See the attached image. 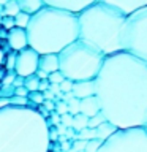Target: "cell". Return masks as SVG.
I'll return each mask as SVG.
<instances>
[{"instance_id":"52","label":"cell","mask_w":147,"mask_h":152,"mask_svg":"<svg viewBox=\"0 0 147 152\" xmlns=\"http://www.w3.org/2000/svg\"><path fill=\"white\" fill-rule=\"evenodd\" d=\"M7 2H8V0H7Z\"/></svg>"},{"instance_id":"41","label":"cell","mask_w":147,"mask_h":152,"mask_svg":"<svg viewBox=\"0 0 147 152\" xmlns=\"http://www.w3.org/2000/svg\"><path fill=\"white\" fill-rule=\"evenodd\" d=\"M65 136H66V140H70V138H71V140H76V133H74V130H73V128H71V127H68V128H66V133H65Z\"/></svg>"},{"instance_id":"12","label":"cell","mask_w":147,"mask_h":152,"mask_svg":"<svg viewBox=\"0 0 147 152\" xmlns=\"http://www.w3.org/2000/svg\"><path fill=\"white\" fill-rule=\"evenodd\" d=\"M71 92L76 98L82 100L87 97H93L95 92H97V87H95V79L92 81H78V83H73V89Z\"/></svg>"},{"instance_id":"26","label":"cell","mask_w":147,"mask_h":152,"mask_svg":"<svg viewBox=\"0 0 147 152\" xmlns=\"http://www.w3.org/2000/svg\"><path fill=\"white\" fill-rule=\"evenodd\" d=\"M101 144H103L101 140H90V141H87V144H85L84 152H98Z\"/></svg>"},{"instance_id":"36","label":"cell","mask_w":147,"mask_h":152,"mask_svg":"<svg viewBox=\"0 0 147 152\" xmlns=\"http://www.w3.org/2000/svg\"><path fill=\"white\" fill-rule=\"evenodd\" d=\"M14 95H17V97H27V95H28V90L24 87V86H21V87H16V89H14Z\"/></svg>"},{"instance_id":"25","label":"cell","mask_w":147,"mask_h":152,"mask_svg":"<svg viewBox=\"0 0 147 152\" xmlns=\"http://www.w3.org/2000/svg\"><path fill=\"white\" fill-rule=\"evenodd\" d=\"M103 122H106V117L103 116V113H98V114H95L93 117H90L89 119V128H97V127H100Z\"/></svg>"},{"instance_id":"19","label":"cell","mask_w":147,"mask_h":152,"mask_svg":"<svg viewBox=\"0 0 147 152\" xmlns=\"http://www.w3.org/2000/svg\"><path fill=\"white\" fill-rule=\"evenodd\" d=\"M38 86H40V78L36 75H32V76H27L24 79V87H25L28 92H35L38 90Z\"/></svg>"},{"instance_id":"14","label":"cell","mask_w":147,"mask_h":152,"mask_svg":"<svg viewBox=\"0 0 147 152\" xmlns=\"http://www.w3.org/2000/svg\"><path fill=\"white\" fill-rule=\"evenodd\" d=\"M38 70L46 71L47 75L59 70V54H43L38 60Z\"/></svg>"},{"instance_id":"8","label":"cell","mask_w":147,"mask_h":152,"mask_svg":"<svg viewBox=\"0 0 147 152\" xmlns=\"http://www.w3.org/2000/svg\"><path fill=\"white\" fill-rule=\"evenodd\" d=\"M38 60H40V56L32 48H25V49L19 51L16 56V65H14L16 75L22 76V78L35 75L38 70Z\"/></svg>"},{"instance_id":"10","label":"cell","mask_w":147,"mask_h":152,"mask_svg":"<svg viewBox=\"0 0 147 152\" xmlns=\"http://www.w3.org/2000/svg\"><path fill=\"white\" fill-rule=\"evenodd\" d=\"M100 2L106 3L109 7H114L119 11H122L125 16L142 7H147V0H100Z\"/></svg>"},{"instance_id":"33","label":"cell","mask_w":147,"mask_h":152,"mask_svg":"<svg viewBox=\"0 0 147 152\" xmlns=\"http://www.w3.org/2000/svg\"><path fill=\"white\" fill-rule=\"evenodd\" d=\"M60 124V114H57L55 111H52L51 113V116H49V121H47V125H52V127H57Z\"/></svg>"},{"instance_id":"37","label":"cell","mask_w":147,"mask_h":152,"mask_svg":"<svg viewBox=\"0 0 147 152\" xmlns=\"http://www.w3.org/2000/svg\"><path fill=\"white\" fill-rule=\"evenodd\" d=\"M47 89H49V81H47V79H41L40 86H38V90H40V92H44V90H47Z\"/></svg>"},{"instance_id":"20","label":"cell","mask_w":147,"mask_h":152,"mask_svg":"<svg viewBox=\"0 0 147 152\" xmlns=\"http://www.w3.org/2000/svg\"><path fill=\"white\" fill-rule=\"evenodd\" d=\"M28 22H30V14L27 13H17L14 16V27H19V28H27Z\"/></svg>"},{"instance_id":"44","label":"cell","mask_w":147,"mask_h":152,"mask_svg":"<svg viewBox=\"0 0 147 152\" xmlns=\"http://www.w3.org/2000/svg\"><path fill=\"white\" fill-rule=\"evenodd\" d=\"M57 136H59V135H57V132H55V127H54V128L49 127V140H51V141H55Z\"/></svg>"},{"instance_id":"51","label":"cell","mask_w":147,"mask_h":152,"mask_svg":"<svg viewBox=\"0 0 147 152\" xmlns=\"http://www.w3.org/2000/svg\"><path fill=\"white\" fill-rule=\"evenodd\" d=\"M0 24H2V18H0Z\"/></svg>"},{"instance_id":"30","label":"cell","mask_w":147,"mask_h":152,"mask_svg":"<svg viewBox=\"0 0 147 152\" xmlns=\"http://www.w3.org/2000/svg\"><path fill=\"white\" fill-rule=\"evenodd\" d=\"M16 71H7V75L2 78V84L3 86H13V83H14V78H16Z\"/></svg>"},{"instance_id":"5","label":"cell","mask_w":147,"mask_h":152,"mask_svg":"<svg viewBox=\"0 0 147 152\" xmlns=\"http://www.w3.org/2000/svg\"><path fill=\"white\" fill-rule=\"evenodd\" d=\"M104 56L82 40H76L59 52V70L66 79L92 81L98 76L103 66Z\"/></svg>"},{"instance_id":"1","label":"cell","mask_w":147,"mask_h":152,"mask_svg":"<svg viewBox=\"0 0 147 152\" xmlns=\"http://www.w3.org/2000/svg\"><path fill=\"white\" fill-rule=\"evenodd\" d=\"M100 108L117 128L144 127L147 122V64L120 51L104 57L95 78Z\"/></svg>"},{"instance_id":"28","label":"cell","mask_w":147,"mask_h":152,"mask_svg":"<svg viewBox=\"0 0 147 152\" xmlns=\"http://www.w3.org/2000/svg\"><path fill=\"white\" fill-rule=\"evenodd\" d=\"M63 79H65V76L62 75L60 70H57V71H54V73H51L49 76H47V81H49V84H60Z\"/></svg>"},{"instance_id":"9","label":"cell","mask_w":147,"mask_h":152,"mask_svg":"<svg viewBox=\"0 0 147 152\" xmlns=\"http://www.w3.org/2000/svg\"><path fill=\"white\" fill-rule=\"evenodd\" d=\"M43 2H44L46 7L59 8V10H65V11L79 14L82 10L90 7L97 0H43Z\"/></svg>"},{"instance_id":"50","label":"cell","mask_w":147,"mask_h":152,"mask_svg":"<svg viewBox=\"0 0 147 152\" xmlns=\"http://www.w3.org/2000/svg\"><path fill=\"white\" fill-rule=\"evenodd\" d=\"M144 130L147 132V122H146V125H144Z\"/></svg>"},{"instance_id":"31","label":"cell","mask_w":147,"mask_h":152,"mask_svg":"<svg viewBox=\"0 0 147 152\" xmlns=\"http://www.w3.org/2000/svg\"><path fill=\"white\" fill-rule=\"evenodd\" d=\"M5 30H11V28H14V18H9V16H5L2 18V24H0Z\"/></svg>"},{"instance_id":"11","label":"cell","mask_w":147,"mask_h":152,"mask_svg":"<svg viewBox=\"0 0 147 152\" xmlns=\"http://www.w3.org/2000/svg\"><path fill=\"white\" fill-rule=\"evenodd\" d=\"M7 41H8V46L11 48L13 51H16V52L28 48L25 28L14 27V28H11V30H8L7 32Z\"/></svg>"},{"instance_id":"16","label":"cell","mask_w":147,"mask_h":152,"mask_svg":"<svg viewBox=\"0 0 147 152\" xmlns=\"http://www.w3.org/2000/svg\"><path fill=\"white\" fill-rule=\"evenodd\" d=\"M117 130V127L116 125H112L111 122H103L100 127L95 128V132H97V140H101V141H106L111 135H114Z\"/></svg>"},{"instance_id":"15","label":"cell","mask_w":147,"mask_h":152,"mask_svg":"<svg viewBox=\"0 0 147 152\" xmlns=\"http://www.w3.org/2000/svg\"><path fill=\"white\" fill-rule=\"evenodd\" d=\"M19 8H21L22 13H27V14H35L36 11L44 7V2L43 0H16Z\"/></svg>"},{"instance_id":"48","label":"cell","mask_w":147,"mask_h":152,"mask_svg":"<svg viewBox=\"0 0 147 152\" xmlns=\"http://www.w3.org/2000/svg\"><path fill=\"white\" fill-rule=\"evenodd\" d=\"M5 56H7V52H5L2 48H0V66L5 64Z\"/></svg>"},{"instance_id":"18","label":"cell","mask_w":147,"mask_h":152,"mask_svg":"<svg viewBox=\"0 0 147 152\" xmlns=\"http://www.w3.org/2000/svg\"><path fill=\"white\" fill-rule=\"evenodd\" d=\"M3 8H5V16H9V18H14L17 13H21V8H19L16 0H8L3 5Z\"/></svg>"},{"instance_id":"49","label":"cell","mask_w":147,"mask_h":152,"mask_svg":"<svg viewBox=\"0 0 147 152\" xmlns=\"http://www.w3.org/2000/svg\"><path fill=\"white\" fill-rule=\"evenodd\" d=\"M7 3V0H0V5H5Z\"/></svg>"},{"instance_id":"35","label":"cell","mask_w":147,"mask_h":152,"mask_svg":"<svg viewBox=\"0 0 147 152\" xmlns=\"http://www.w3.org/2000/svg\"><path fill=\"white\" fill-rule=\"evenodd\" d=\"M43 106H44L49 113L55 111V102L54 100H44V103H43Z\"/></svg>"},{"instance_id":"42","label":"cell","mask_w":147,"mask_h":152,"mask_svg":"<svg viewBox=\"0 0 147 152\" xmlns=\"http://www.w3.org/2000/svg\"><path fill=\"white\" fill-rule=\"evenodd\" d=\"M7 106H9V98L0 97V109H3V108H7Z\"/></svg>"},{"instance_id":"23","label":"cell","mask_w":147,"mask_h":152,"mask_svg":"<svg viewBox=\"0 0 147 152\" xmlns=\"http://www.w3.org/2000/svg\"><path fill=\"white\" fill-rule=\"evenodd\" d=\"M16 56L17 52L16 51H9L7 56H5V68H7L8 71H13L14 70V65H16Z\"/></svg>"},{"instance_id":"3","label":"cell","mask_w":147,"mask_h":152,"mask_svg":"<svg viewBox=\"0 0 147 152\" xmlns=\"http://www.w3.org/2000/svg\"><path fill=\"white\" fill-rule=\"evenodd\" d=\"M25 32L28 48L38 56L59 54L79 38L78 14L44 5L30 16Z\"/></svg>"},{"instance_id":"27","label":"cell","mask_w":147,"mask_h":152,"mask_svg":"<svg viewBox=\"0 0 147 152\" xmlns=\"http://www.w3.org/2000/svg\"><path fill=\"white\" fill-rule=\"evenodd\" d=\"M79 103H81V100L79 98H71L68 103V114H71V116H76V114H79Z\"/></svg>"},{"instance_id":"21","label":"cell","mask_w":147,"mask_h":152,"mask_svg":"<svg viewBox=\"0 0 147 152\" xmlns=\"http://www.w3.org/2000/svg\"><path fill=\"white\" fill-rule=\"evenodd\" d=\"M76 140H85V141H90V140H97V132L95 128H84L76 133Z\"/></svg>"},{"instance_id":"39","label":"cell","mask_w":147,"mask_h":152,"mask_svg":"<svg viewBox=\"0 0 147 152\" xmlns=\"http://www.w3.org/2000/svg\"><path fill=\"white\" fill-rule=\"evenodd\" d=\"M47 90H51V92L57 97V95L60 94V86L59 84H49V89H47Z\"/></svg>"},{"instance_id":"17","label":"cell","mask_w":147,"mask_h":152,"mask_svg":"<svg viewBox=\"0 0 147 152\" xmlns=\"http://www.w3.org/2000/svg\"><path fill=\"white\" fill-rule=\"evenodd\" d=\"M89 125V117L84 116V114H76V116H73V125H71V128L78 133L81 130H84V128H87Z\"/></svg>"},{"instance_id":"46","label":"cell","mask_w":147,"mask_h":152,"mask_svg":"<svg viewBox=\"0 0 147 152\" xmlns=\"http://www.w3.org/2000/svg\"><path fill=\"white\" fill-rule=\"evenodd\" d=\"M35 75L38 76V78H40V81H41V79H47V76H49V75L46 73V71H43V70H36Z\"/></svg>"},{"instance_id":"13","label":"cell","mask_w":147,"mask_h":152,"mask_svg":"<svg viewBox=\"0 0 147 152\" xmlns=\"http://www.w3.org/2000/svg\"><path fill=\"white\" fill-rule=\"evenodd\" d=\"M79 113L84 114V116H87L89 119L93 117L95 114L101 113V108H100V102H98L97 95L81 100V103H79Z\"/></svg>"},{"instance_id":"53","label":"cell","mask_w":147,"mask_h":152,"mask_svg":"<svg viewBox=\"0 0 147 152\" xmlns=\"http://www.w3.org/2000/svg\"><path fill=\"white\" fill-rule=\"evenodd\" d=\"M60 152H62V151H60Z\"/></svg>"},{"instance_id":"22","label":"cell","mask_w":147,"mask_h":152,"mask_svg":"<svg viewBox=\"0 0 147 152\" xmlns=\"http://www.w3.org/2000/svg\"><path fill=\"white\" fill-rule=\"evenodd\" d=\"M27 97H17V95H13L11 98H9V106H16V108H30V104H28Z\"/></svg>"},{"instance_id":"43","label":"cell","mask_w":147,"mask_h":152,"mask_svg":"<svg viewBox=\"0 0 147 152\" xmlns=\"http://www.w3.org/2000/svg\"><path fill=\"white\" fill-rule=\"evenodd\" d=\"M43 97H44V100H55V95L51 92V90H44L43 92Z\"/></svg>"},{"instance_id":"38","label":"cell","mask_w":147,"mask_h":152,"mask_svg":"<svg viewBox=\"0 0 147 152\" xmlns=\"http://www.w3.org/2000/svg\"><path fill=\"white\" fill-rule=\"evenodd\" d=\"M24 79H25V78H22V76H16V78H14V83H13V87L16 89V87L24 86Z\"/></svg>"},{"instance_id":"45","label":"cell","mask_w":147,"mask_h":152,"mask_svg":"<svg viewBox=\"0 0 147 152\" xmlns=\"http://www.w3.org/2000/svg\"><path fill=\"white\" fill-rule=\"evenodd\" d=\"M60 149H62V152H68L70 149H71V144L68 141H62V146H60Z\"/></svg>"},{"instance_id":"29","label":"cell","mask_w":147,"mask_h":152,"mask_svg":"<svg viewBox=\"0 0 147 152\" xmlns=\"http://www.w3.org/2000/svg\"><path fill=\"white\" fill-rule=\"evenodd\" d=\"M55 102V113L57 114H68V104L65 102H62V100H54Z\"/></svg>"},{"instance_id":"2","label":"cell","mask_w":147,"mask_h":152,"mask_svg":"<svg viewBox=\"0 0 147 152\" xmlns=\"http://www.w3.org/2000/svg\"><path fill=\"white\" fill-rule=\"evenodd\" d=\"M49 125L35 108L0 109V152H49Z\"/></svg>"},{"instance_id":"32","label":"cell","mask_w":147,"mask_h":152,"mask_svg":"<svg viewBox=\"0 0 147 152\" xmlns=\"http://www.w3.org/2000/svg\"><path fill=\"white\" fill-rule=\"evenodd\" d=\"M59 86H60V92H62V94L71 92V89H73V81H70V79H66V78H65Z\"/></svg>"},{"instance_id":"40","label":"cell","mask_w":147,"mask_h":152,"mask_svg":"<svg viewBox=\"0 0 147 152\" xmlns=\"http://www.w3.org/2000/svg\"><path fill=\"white\" fill-rule=\"evenodd\" d=\"M55 132H57V135H59V136H65L66 127H65V125H62V124H59V125L55 127Z\"/></svg>"},{"instance_id":"24","label":"cell","mask_w":147,"mask_h":152,"mask_svg":"<svg viewBox=\"0 0 147 152\" xmlns=\"http://www.w3.org/2000/svg\"><path fill=\"white\" fill-rule=\"evenodd\" d=\"M28 102H32L35 106H41L43 103H44V97H43V92H40V90H35V92H28L27 95Z\"/></svg>"},{"instance_id":"4","label":"cell","mask_w":147,"mask_h":152,"mask_svg":"<svg viewBox=\"0 0 147 152\" xmlns=\"http://www.w3.org/2000/svg\"><path fill=\"white\" fill-rule=\"evenodd\" d=\"M125 14L97 0L78 14L79 40L98 49L104 57L123 51L122 30Z\"/></svg>"},{"instance_id":"6","label":"cell","mask_w":147,"mask_h":152,"mask_svg":"<svg viewBox=\"0 0 147 152\" xmlns=\"http://www.w3.org/2000/svg\"><path fill=\"white\" fill-rule=\"evenodd\" d=\"M122 48L125 52L147 64V7L136 10L125 18Z\"/></svg>"},{"instance_id":"34","label":"cell","mask_w":147,"mask_h":152,"mask_svg":"<svg viewBox=\"0 0 147 152\" xmlns=\"http://www.w3.org/2000/svg\"><path fill=\"white\" fill-rule=\"evenodd\" d=\"M60 124H62V125H65L66 128L71 127V125H73V116H71V114H62V116H60Z\"/></svg>"},{"instance_id":"7","label":"cell","mask_w":147,"mask_h":152,"mask_svg":"<svg viewBox=\"0 0 147 152\" xmlns=\"http://www.w3.org/2000/svg\"><path fill=\"white\" fill-rule=\"evenodd\" d=\"M98 152H147V132L144 127L117 128Z\"/></svg>"},{"instance_id":"47","label":"cell","mask_w":147,"mask_h":152,"mask_svg":"<svg viewBox=\"0 0 147 152\" xmlns=\"http://www.w3.org/2000/svg\"><path fill=\"white\" fill-rule=\"evenodd\" d=\"M71 98H74V95H73V92H66V94H63V98H62V102H65V103H68Z\"/></svg>"}]
</instances>
